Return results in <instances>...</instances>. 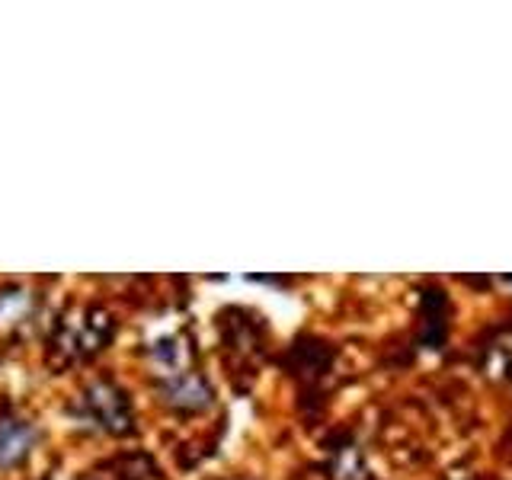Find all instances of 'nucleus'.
Returning a JSON list of instances; mask_svg holds the SVG:
<instances>
[{
	"label": "nucleus",
	"mask_w": 512,
	"mask_h": 480,
	"mask_svg": "<svg viewBox=\"0 0 512 480\" xmlns=\"http://www.w3.org/2000/svg\"><path fill=\"white\" fill-rule=\"evenodd\" d=\"M84 407H87V416L100 429L122 432V436L132 432V404H128V397L116 388V384H109V381L90 384L84 394Z\"/></svg>",
	"instance_id": "f257e3e1"
},
{
	"label": "nucleus",
	"mask_w": 512,
	"mask_h": 480,
	"mask_svg": "<svg viewBox=\"0 0 512 480\" xmlns=\"http://www.w3.org/2000/svg\"><path fill=\"white\" fill-rule=\"evenodd\" d=\"M32 439H36V432H32L23 416L0 410V468L23 464L32 448Z\"/></svg>",
	"instance_id": "f03ea898"
},
{
	"label": "nucleus",
	"mask_w": 512,
	"mask_h": 480,
	"mask_svg": "<svg viewBox=\"0 0 512 480\" xmlns=\"http://www.w3.org/2000/svg\"><path fill=\"white\" fill-rule=\"evenodd\" d=\"M164 394H167V404L176 410H202V407L212 404V391H208V384L199 375H186V372L173 375L167 381Z\"/></svg>",
	"instance_id": "7ed1b4c3"
}]
</instances>
